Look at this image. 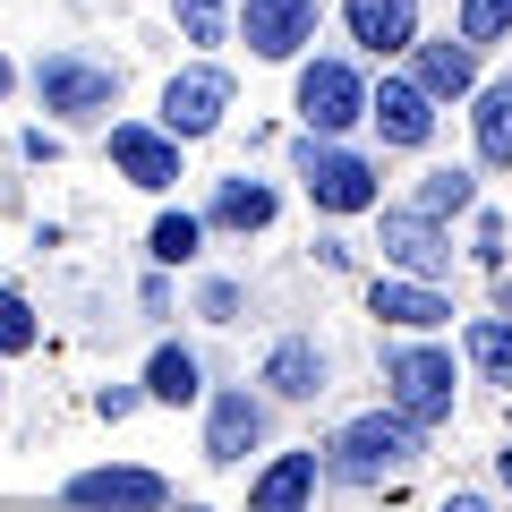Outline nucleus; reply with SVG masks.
I'll return each mask as SVG.
<instances>
[{
	"label": "nucleus",
	"mask_w": 512,
	"mask_h": 512,
	"mask_svg": "<svg viewBox=\"0 0 512 512\" xmlns=\"http://www.w3.org/2000/svg\"><path fill=\"white\" fill-rule=\"evenodd\" d=\"M325 453H333L342 478H384V470H402V461H419V427H410L402 410H367V419H350Z\"/></svg>",
	"instance_id": "f257e3e1"
},
{
	"label": "nucleus",
	"mask_w": 512,
	"mask_h": 512,
	"mask_svg": "<svg viewBox=\"0 0 512 512\" xmlns=\"http://www.w3.org/2000/svg\"><path fill=\"white\" fill-rule=\"evenodd\" d=\"M384 384H393V410H402L410 427L453 419V359H444V350H393V359H384Z\"/></svg>",
	"instance_id": "f03ea898"
},
{
	"label": "nucleus",
	"mask_w": 512,
	"mask_h": 512,
	"mask_svg": "<svg viewBox=\"0 0 512 512\" xmlns=\"http://www.w3.org/2000/svg\"><path fill=\"white\" fill-rule=\"evenodd\" d=\"M299 180H308V197L325 205V214H359V205H376V171L359 163V154H342V146H299Z\"/></svg>",
	"instance_id": "7ed1b4c3"
},
{
	"label": "nucleus",
	"mask_w": 512,
	"mask_h": 512,
	"mask_svg": "<svg viewBox=\"0 0 512 512\" xmlns=\"http://www.w3.org/2000/svg\"><path fill=\"white\" fill-rule=\"evenodd\" d=\"M367 103H376V94H367V86H359V69H342V60H316V69L299 77V120H308V137H333V128H350Z\"/></svg>",
	"instance_id": "20e7f679"
},
{
	"label": "nucleus",
	"mask_w": 512,
	"mask_h": 512,
	"mask_svg": "<svg viewBox=\"0 0 512 512\" xmlns=\"http://www.w3.org/2000/svg\"><path fill=\"white\" fill-rule=\"evenodd\" d=\"M35 94H43V111H69V120H94V111H111L120 77H111V69H94V60H69V52H52V60L35 69Z\"/></svg>",
	"instance_id": "39448f33"
},
{
	"label": "nucleus",
	"mask_w": 512,
	"mask_h": 512,
	"mask_svg": "<svg viewBox=\"0 0 512 512\" xmlns=\"http://www.w3.org/2000/svg\"><path fill=\"white\" fill-rule=\"evenodd\" d=\"M222 111H231V77H222V69H180L163 86V128H171V137H205Z\"/></svg>",
	"instance_id": "423d86ee"
},
{
	"label": "nucleus",
	"mask_w": 512,
	"mask_h": 512,
	"mask_svg": "<svg viewBox=\"0 0 512 512\" xmlns=\"http://www.w3.org/2000/svg\"><path fill=\"white\" fill-rule=\"evenodd\" d=\"M69 504L77 512H163L171 487L154 470H86V478H69Z\"/></svg>",
	"instance_id": "0eeeda50"
},
{
	"label": "nucleus",
	"mask_w": 512,
	"mask_h": 512,
	"mask_svg": "<svg viewBox=\"0 0 512 512\" xmlns=\"http://www.w3.org/2000/svg\"><path fill=\"white\" fill-rule=\"evenodd\" d=\"M367 120L384 128V146H427V137H436V94L410 86V77H384L376 103H367Z\"/></svg>",
	"instance_id": "6e6552de"
},
{
	"label": "nucleus",
	"mask_w": 512,
	"mask_h": 512,
	"mask_svg": "<svg viewBox=\"0 0 512 512\" xmlns=\"http://www.w3.org/2000/svg\"><path fill=\"white\" fill-rule=\"evenodd\" d=\"M239 26H248V52L291 60L299 43L316 35V0H248V9H239Z\"/></svg>",
	"instance_id": "1a4fd4ad"
},
{
	"label": "nucleus",
	"mask_w": 512,
	"mask_h": 512,
	"mask_svg": "<svg viewBox=\"0 0 512 512\" xmlns=\"http://www.w3.org/2000/svg\"><path fill=\"white\" fill-rule=\"evenodd\" d=\"M111 163H120L137 188H171V180H180V137H154V128L120 120V128H111Z\"/></svg>",
	"instance_id": "9d476101"
},
{
	"label": "nucleus",
	"mask_w": 512,
	"mask_h": 512,
	"mask_svg": "<svg viewBox=\"0 0 512 512\" xmlns=\"http://www.w3.org/2000/svg\"><path fill=\"white\" fill-rule=\"evenodd\" d=\"M384 265H402V274L436 282L444 265H453V248L436 239V222H427V214H384Z\"/></svg>",
	"instance_id": "9b49d317"
},
{
	"label": "nucleus",
	"mask_w": 512,
	"mask_h": 512,
	"mask_svg": "<svg viewBox=\"0 0 512 512\" xmlns=\"http://www.w3.org/2000/svg\"><path fill=\"white\" fill-rule=\"evenodd\" d=\"M350 9V35L367 43V52H402V43H419V0H342Z\"/></svg>",
	"instance_id": "f8f14e48"
},
{
	"label": "nucleus",
	"mask_w": 512,
	"mask_h": 512,
	"mask_svg": "<svg viewBox=\"0 0 512 512\" xmlns=\"http://www.w3.org/2000/svg\"><path fill=\"white\" fill-rule=\"evenodd\" d=\"M367 308H376L384 325H410V333H427V325H444V316H453L436 291H427V282H393V274L367 291Z\"/></svg>",
	"instance_id": "ddd939ff"
},
{
	"label": "nucleus",
	"mask_w": 512,
	"mask_h": 512,
	"mask_svg": "<svg viewBox=\"0 0 512 512\" xmlns=\"http://www.w3.org/2000/svg\"><path fill=\"white\" fill-rule=\"evenodd\" d=\"M316 495V453H282L274 470L256 478V495H248V512H299Z\"/></svg>",
	"instance_id": "4468645a"
},
{
	"label": "nucleus",
	"mask_w": 512,
	"mask_h": 512,
	"mask_svg": "<svg viewBox=\"0 0 512 512\" xmlns=\"http://www.w3.org/2000/svg\"><path fill=\"white\" fill-rule=\"evenodd\" d=\"M265 384H274L282 402H316V393H325V350L316 342H282L274 359H265Z\"/></svg>",
	"instance_id": "2eb2a0df"
},
{
	"label": "nucleus",
	"mask_w": 512,
	"mask_h": 512,
	"mask_svg": "<svg viewBox=\"0 0 512 512\" xmlns=\"http://www.w3.org/2000/svg\"><path fill=\"white\" fill-rule=\"evenodd\" d=\"M256 436H265V410H256L248 393H222V402H214V427H205V453H214V461H239Z\"/></svg>",
	"instance_id": "dca6fc26"
},
{
	"label": "nucleus",
	"mask_w": 512,
	"mask_h": 512,
	"mask_svg": "<svg viewBox=\"0 0 512 512\" xmlns=\"http://www.w3.org/2000/svg\"><path fill=\"white\" fill-rule=\"evenodd\" d=\"M470 77H478L470 43H419V86L427 94H470Z\"/></svg>",
	"instance_id": "f3484780"
},
{
	"label": "nucleus",
	"mask_w": 512,
	"mask_h": 512,
	"mask_svg": "<svg viewBox=\"0 0 512 512\" xmlns=\"http://www.w3.org/2000/svg\"><path fill=\"white\" fill-rule=\"evenodd\" d=\"M478 154L487 163H512V77L478 94Z\"/></svg>",
	"instance_id": "a211bd4d"
},
{
	"label": "nucleus",
	"mask_w": 512,
	"mask_h": 512,
	"mask_svg": "<svg viewBox=\"0 0 512 512\" xmlns=\"http://www.w3.org/2000/svg\"><path fill=\"white\" fill-rule=\"evenodd\" d=\"M214 214L231 222V231H265V222H274V188H256V180H222Z\"/></svg>",
	"instance_id": "6ab92c4d"
},
{
	"label": "nucleus",
	"mask_w": 512,
	"mask_h": 512,
	"mask_svg": "<svg viewBox=\"0 0 512 512\" xmlns=\"http://www.w3.org/2000/svg\"><path fill=\"white\" fill-rule=\"evenodd\" d=\"M470 197H478V180H470V171H427V180H419V205H410V214H427V222H436V214H461Z\"/></svg>",
	"instance_id": "aec40b11"
},
{
	"label": "nucleus",
	"mask_w": 512,
	"mask_h": 512,
	"mask_svg": "<svg viewBox=\"0 0 512 512\" xmlns=\"http://www.w3.org/2000/svg\"><path fill=\"white\" fill-rule=\"evenodd\" d=\"M461 342H470V359L487 367L495 384H512V325H495V316H478V325L461 333Z\"/></svg>",
	"instance_id": "412c9836"
},
{
	"label": "nucleus",
	"mask_w": 512,
	"mask_h": 512,
	"mask_svg": "<svg viewBox=\"0 0 512 512\" xmlns=\"http://www.w3.org/2000/svg\"><path fill=\"white\" fill-rule=\"evenodd\" d=\"M154 393H163V402H197V359H188V350H154Z\"/></svg>",
	"instance_id": "4be33fe9"
},
{
	"label": "nucleus",
	"mask_w": 512,
	"mask_h": 512,
	"mask_svg": "<svg viewBox=\"0 0 512 512\" xmlns=\"http://www.w3.org/2000/svg\"><path fill=\"white\" fill-rule=\"evenodd\" d=\"M512 26V0H461V43H495Z\"/></svg>",
	"instance_id": "5701e85b"
},
{
	"label": "nucleus",
	"mask_w": 512,
	"mask_h": 512,
	"mask_svg": "<svg viewBox=\"0 0 512 512\" xmlns=\"http://www.w3.org/2000/svg\"><path fill=\"white\" fill-rule=\"evenodd\" d=\"M154 256H163V265H188V256H197V214H163L154 222Z\"/></svg>",
	"instance_id": "b1692460"
},
{
	"label": "nucleus",
	"mask_w": 512,
	"mask_h": 512,
	"mask_svg": "<svg viewBox=\"0 0 512 512\" xmlns=\"http://www.w3.org/2000/svg\"><path fill=\"white\" fill-rule=\"evenodd\" d=\"M26 342H35V308L18 291H0V350H26Z\"/></svg>",
	"instance_id": "393cba45"
},
{
	"label": "nucleus",
	"mask_w": 512,
	"mask_h": 512,
	"mask_svg": "<svg viewBox=\"0 0 512 512\" xmlns=\"http://www.w3.org/2000/svg\"><path fill=\"white\" fill-rule=\"evenodd\" d=\"M180 26H188V43H222V0H180Z\"/></svg>",
	"instance_id": "a878e982"
},
{
	"label": "nucleus",
	"mask_w": 512,
	"mask_h": 512,
	"mask_svg": "<svg viewBox=\"0 0 512 512\" xmlns=\"http://www.w3.org/2000/svg\"><path fill=\"white\" fill-rule=\"evenodd\" d=\"M94 410H103V419H128V410H137V393H128V384H103V393H94Z\"/></svg>",
	"instance_id": "bb28decb"
},
{
	"label": "nucleus",
	"mask_w": 512,
	"mask_h": 512,
	"mask_svg": "<svg viewBox=\"0 0 512 512\" xmlns=\"http://www.w3.org/2000/svg\"><path fill=\"white\" fill-rule=\"evenodd\" d=\"M205 316H214V325H231V316H239V291H231V282H214V291H205Z\"/></svg>",
	"instance_id": "cd10ccee"
},
{
	"label": "nucleus",
	"mask_w": 512,
	"mask_h": 512,
	"mask_svg": "<svg viewBox=\"0 0 512 512\" xmlns=\"http://www.w3.org/2000/svg\"><path fill=\"white\" fill-rule=\"evenodd\" d=\"M444 512H487V504H478V495H453V504H444Z\"/></svg>",
	"instance_id": "c85d7f7f"
},
{
	"label": "nucleus",
	"mask_w": 512,
	"mask_h": 512,
	"mask_svg": "<svg viewBox=\"0 0 512 512\" xmlns=\"http://www.w3.org/2000/svg\"><path fill=\"white\" fill-rule=\"evenodd\" d=\"M0 94H9V60H0Z\"/></svg>",
	"instance_id": "c756f323"
},
{
	"label": "nucleus",
	"mask_w": 512,
	"mask_h": 512,
	"mask_svg": "<svg viewBox=\"0 0 512 512\" xmlns=\"http://www.w3.org/2000/svg\"><path fill=\"white\" fill-rule=\"evenodd\" d=\"M504 316H512V282H504Z\"/></svg>",
	"instance_id": "7c9ffc66"
},
{
	"label": "nucleus",
	"mask_w": 512,
	"mask_h": 512,
	"mask_svg": "<svg viewBox=\"0 0 512 512\" xmlns=\"http://www.w3.org/2000/svg\"><path fill=\"white\" fill-rule=\"evenodd\" d=\"M504 487H512V453H504Z\"/></svg>",
	"instance_id": "2f4dec72"
},
{
	"label": "nucleus",
	"mask_w": 512,
	"mask_h": 512,
	"mask_svg": "<svg viewBox=\"0 0 512 512\" xmlns=\"http://www.w3.org/2000/svg\"><path fill=\"white\" fill-rule=\"evenodd\" d=\"M188 512H197V504H188Z\"/></svg>",
	"instance_id": "473e14b6"
}]
</instances>
